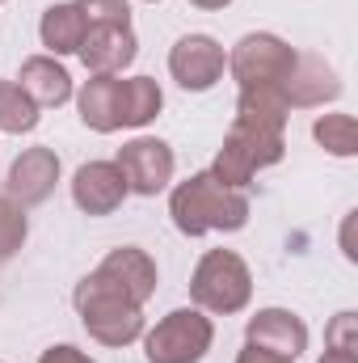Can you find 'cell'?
I'll list each match as a JSON object with an SVG mask.
<instances>
[{"label": "cell", "instance_id": "1", "mask_svg": "<svg viewBox=\"0 0 358 363\" xmlns=\"http://www.w3.org/2000/svg\"><path fill=\"white\" fill-rule=\"evenodd\" d=\"M169 216H173V228L181 237L241 233L249 224V194L215 182L211 169H202L169 190Z\"/></svg>", "mask_w": 358, "mask_h": 363}, {"label": "cell", "instance_id": "2", "mask_svg": "<svg viewBox=\"0 0 358 363\" xmlns=\"http://www.w3.org/2000/svg\"><path fill=\"white\" fill-rule=\"evenodd\" d=\"M72 304H76L85 334L101 347H131L135 338H144V308L97 271H89L76 283Z\"/></svg>", "mask_w": 358, "mask_h": 363}, {"label": "cell", "instance_id": "3", "mask_svg": "<svg viewBox=\"0 0 358 363\" xmlns=\"http://www.w3.org/2000/svg\"><path fill=\"white\" fill-rule=\"evenodd\" d=\"M253 300V271L236 250H207L190 274V304L207 317H236Z\"/></svg>", "mask_w": 358, "mask_h": 363}, {"label": "cell", "instance_id": "4", "mask_svg": "<svg viewBox=\"0 0 358 363\" xmlns=\"http://www.w3.org/2000/svg\"><path fill=\"white\" fill-rule=\"evenodd\" d=\"M282 157H287V135L282 131H266V127L232 118V127L224 135V148L215 152L211 174H215V182H224L232 190H245L262 169L278 165Z\"/></svg>", "mask_w": 358, "mask_h": 363}, {"label": "cell", "instance_id": "5", "mask_svg": "<svg viewBox=\"0 0 358 363\" xmlns=\"http://www.w3.org/2000/svg\"><path fill=\"white\" fill-rule=\"evenodd\" d=\"M215 342V325L202 308H173L152 330H144V359L148 363H202Z\"/></svg>", "mask_w": 358, "mask_h": 363}, {"label": "cell", "instance_id": "6", "mask_svg": "<svg viewBox=\"0 0 358 363\" xmlns=\"http://www.w3.org/2000/svg\"><path fill=\"white\" fill-rule=\"evenodd\" d=\"M295 47L270 30H258V34H245L232 51H228V72L241 89H258V85H278L291 77L295 68Z\"/></svg>", "mask_w": 358, "mask_h": 363}, {"label": "cell", "instance_id": "7", "mask_svg": "<svg viewBox=\"0 0 358 363\" xmlns=\"http://www.w3.org/2000/svg\"><path fill=\"white\" fill-rule=\"evenodd\" d=\"M114 165L122 169V178H127V190H131V194H139V199H156L161 190L173 186L178 157H173V148H169L165 140H156V135H135V140H127V144L118 148Z\"/></svg>", "mask_w": 358, "mask_h": 363}, {"label": "cell", "instance_id": "8", "mask_svg": "<svg viewBox=\"0 0 358 363\" xmlns=\"http://www.w3.org/2000/svg\"><path fill=\"white\" fill-rule=\"evenodd\" d=\"M228 72V51L211 34H181L169 51V77L185 93H207L215 89Z\"/></svg>", "mask_w": 358, "mask_h": 363}, {"label": "cell", "instance_id": "9", "mask_svg": "<svg viewBox=\"0 0 358 363\" xmlns=\"http://www.w3.org/2000/svg\"><path fill=\"white\" fill-rule=\"evenodd\" d=\"M59 174H64V165H59V152H55V148H47V144H38V148H21V157L8 165L4 194H8L17 207L30 211V207L47 203V199L55 194Z\"/></svg>", "mask_w": 358, "mask_h": 363}, {"label": "cell", "instance_id": "10", "mask_svg": "<svg viewBox=\"0 0 358 363\" xmlns=\"http://www.w3.org/2000/svg\"><path fill=\"white\" fill-rule=\"evenodd\" d=\"M308 338L312 334H308L304 317L291 313V308H258L245 325V342H253V347H262V351L287 363H295L308 351Z\"/></svg>", "mask_w": 358, "mask_h": 363}, {"label": "cell", "instance_id": "11", "mask_svg": "<svg viewBox=\"0 0 358 363\" xmlns=\"http://www.w3.org/2000/svg\"><path fill=\"white\" fill-rule=\"evenodd\" d=\"M282 97H287L291 110H312V106L337 101V97H342V77H337V68H333L325 55L299 51L291 77L282 81Z\"/></svg>", "mask_w": 358, "mask_h": 363}, {"label": "cell", "instance_id": "12", "mask_svg": "<svg viewBox=\"0 0 358 363\" xmlns=\"http://www.w3.org/2000/svg\"><path fill=\"white\" fill-rule=\"evenodd\" d=\"M127 178L114 161H85L72 174V203L85 216H114L127 203Z\"/></svg>", "mask_w": 358, "mask_h": 363}, {"label": "cell", "instance_id": "13", "mask_svg": "<svg viewBox=\"0 0 358 363\" xmlns=\"http://www.w3.org/2000/svg\"><path fill=\"white\" fill-rule=\"evenodd\" d=\"M76 55L89 77H122L139 55V38L131 26H93Z\"/></svg>", "mask_w": 358, "mask_h": 363}, {"label": "cell", "instance_id": "14", "mask_svg": "<svg viewBox=\"0 0 358 363\" xmlns=\"http://www.w3.org/2000/svg\"><path fill=\"white\" fill-rule=\"evenodd\" d=\"M97 274L110 279V283H114L122 296H131L139 308L156 296V283H161L152 254L139 250V245H118V250H110V254L97 262Z\"/></svg>", "mask_w": 358, "mask_h": 363}, {"label": "cell", "instance_id": "15", "mask_svg": "<svg viewBox=\"0 0 358 363\" xmlns=\"http://www.w3.org/2000/svg\"><path fill=\"white\" fill-rule=\"evenodd\" d=\"M17 85L25 89V97L38 106V110H59L76 97V85H72V72L55 60V55H30L21 60V77Z\"/></svg>", "mask_w": 358, "mask_h": 363}, {"label": "cell", "instance_id": "16", "mask_svg": "<svg viewBox=\"0 0 358 363\" xmlns=\"http://www.w3.org/2000/svg\"><path fill=\"white\" fill-rule=\"evenodd\" d=\"M85 34H89V21H85V13L76 9V0L51 4V9L42 13V21H38V38H42V47H47V55H55V60L76 55L81 43H85Z\"/></svg>", "mask_w": 358, "mask_h": 363}, {"label": "cell", "instance_id": "17", "mask_svg": "<svg viewBox=\"0 0 358 363\" xmlns=\"http://www.w3.org/2000/svg\"><path fill=\"white\" fill-rule=\"evenodd\" d=\"M76 110H81V123L97 135L122 131L118 127V77H89L76 89Z\"/></svg>", "mask_w": 358, "mask_h": 363}, {"label": "cell", "instance_id": "18", "mask_svg": "<svg viewBox=\"0 0 358 363\" xmlns=\"http://www.w3.org/2000/svg\"><path fill=\"white\" fill-rule=\"evenodd\" d=\"M165 110V89L152 77H118V127H148Z\"/></svg>", "mask_w": 358, "mask_h": 363}, {"label": "cell", "instance_id": "19", "mask_svg": "<svg viewBox=\"0 0 358 363\" xmlns=\"http://www.w3.org/2000/svg\"><path fill=\"white\" fill-rule=\"evenodd\" d=\"M236 118L253 123V127H266V131H287L291 106H287V97H282L278 85H258V89L236 93Z\"/></svg>", "mask_w": 358, "mask_h": 363}, {"label": "cell", "instance_id": "20", "mask_svg": "<svg viewBox=\"0 0 358 363\" xmlns=\"http://www.w3.org/2000/svg\"><path fill=\"white\" fill-rule=\"evenodd\" d=\"M38 106L25 97V89L17 81L0 77V135H30L38 127Z\"/></svg>", "mask_w": 358, "mask_h": 363}, {"label": "cell", "instance_id": "21", "mask_svg": "<svg viewBox=\"0 0 358 363\" xmlns=\"http://www.w3.org/2000/svg\"><path fill=\"white\" fill-rule=\"evenodd\" d=\"M312 140H316L329 157H342V161L358 157V123H354V114H321V118L312 123Z\"/></svg>", "mask_w": 358, "mask_h": 363}, {"label": "cell", "instance_id": "22", "mask_svg": "<svg viewBox=\"0 0 358 363\" xmlns=\"http://www.w3.org/2000/svg\"><path fill=\"white\" fill-rule=\"evenodd\" d=\"M30 237V216L25 207H17L8 194H0V267L17 258V250L25 245Z\"/></svg>", "mask_w": 358, "mask_h": 363}, {"label": "cell", "instance_id": "23", "mask_svg": "<svg viewBox=\"0 0 358 363\" xmlns=\"http://www.w3.org/2000/svg\"><path fill=\"white\" fill-rule=\"evenodd\" d=\"M76 9L85 13V21L93 26H131V4L127 0H76Z\"/></svg>", "mask_w": 358, "mask_h": 363}, {"label": "cell", "instance_id": "24", "mask_svg": "<svg viewBox=\"0 0 358 363\" xmlns=\"http://www.w3.org/2000/svg\"><path fill=\"white\" fill-rule=\"evenodd\" d=\"M325 347H329V351H354L358 355V313L342 308V313L325 325Z\"/></svg>", "mask_w": 358, "mask_h": 363}, {"label": "cell", "instance_id": "25", "mask_svg": "<svg viewBox=\"0 0 358 363\" xmlns=\"http://www.w3.org/2000/svg\"><path fill=\"white\" fill-rule=\"evenodd\" d=\"M38 363H97L89 351H81V347H72V342H55V347H47Z\"/></svg>", "mask_w": 358, "mask_h": 363}, {"label": "cell", "instance_id": "26", "mask_svg": "<svg viewBox=\"0 0 358 363\" xmlns=\"http://www.w3.org/2000/svg\"><path fill=\"white\" fill-rule=\"evenodd\" d=\"M236 363H287V359H278V355H270V351H262V347L245 342V351L236 355Z\"/></svg>", "mask_w": 358, "mask_h": 363}, {"label": "cell", "instance_id": "27", "mask_svg": "<svg viewBox=\"0 0 358 363\" xmlns=\"http://www.w3.org/2000/svg\"><path fill=\"white\" fill-rule=\"evenodd\" d=\"M316 363H358V355L354 351H329V347H325V355Z\"/></svg>", "mask_w": 358, "mask_h": 363}, {"label": "cell", "instance_id": "28", "mask_svg": "<svg viewBox=\"0 0 358 363\" xmlns=\"http://www.w3.org/2000/svg\"><path fill=\"white\" fill-rule=\"evenodd\" d=\"M194 9H202V13H219V9H228L232 0H190Z\"/></svg>", "mask_w": 358, "mask_h": 363}, {"label": "cell", "instance_id": "29", "mask_svg": "<svg viewBox=\"0 0 358 363\" xmlns=\"http://www.w3.org/2000/svg\"><path fill=\"white\" fill-rule=\"evenodd\" d=\"M144 4H161V0H144Z\"/></svg>", "mask_w": 358, "mask_h": 363}]
</instances>
